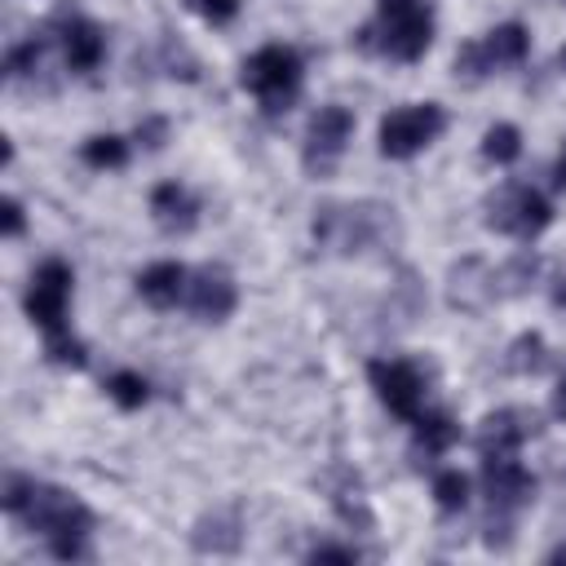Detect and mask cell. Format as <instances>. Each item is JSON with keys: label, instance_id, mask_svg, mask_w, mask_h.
<instances>
[{"label": "cell", "instance_id": "cell-27", "mask_svg": "<svg viewBox=\"0 0 566 566\" xmlns=\"http://www.w3.org/2000/svg\"><path fill=\"white\" fill-rule=\"evenodd\" d=\"M199 18H208V22H230L234 13H239V0H186Z\"/></svg>", "mask_w": 566, "mask_h": 566}, {"label": "cell", "instance_id": "cell-26", "mask_svg": "<svg viewBox=\"0 0 566 566\" xmlns=\"http://www.w3.org/2000/svg\"><path fill=\"white\" fill-rule=\"evenodd\" d=\"M539 349H544V340H539V336H522V340L509 349V354H513V358H509V367H517V371H535V367L544 363V354H539Z\"/></svg>", "mask_w": 566, "mask_h": 566}, {"label": "cell", "instance_id": "cell-31", "mask_svg": "<svg viewBox=\"0 0 566 566\" xmlns=\"http://www.w3.org/2000/svg\"><path fill=\"white\" fill-rule=\"evenodd\" d=\"M557 416L566 420V376H562V385H557Z\"/></svg>", "mask_w": 566, "mask_h": 566}, {"label": "cell", "instance_id": "cell-2", "mask_svg": "<svg viewBox=\"0 0 566 566\" xmlns=\"http://www.w3.org/2000/svg\"><path fill=\"white\" fill-rule=\"evenodd\" d=\"M394 234V208L380 203H327L314 217V239L332 252H363Z\"/></svg>", "mask_w": 566, "mask_h": 566}, {"label": "cell", "instance_id": "cell-32", "mask_svg": "<svg viewBox=\"0 0 566 566\" xmlns=\"http://www.w3.org/2000/svg\"><path fill=\"white\" fill-rule=\"evenodd\" d=\"M557 186H566V150H562V159H557Z\"/></svg>", "mask_w": 566, "mask_h": 566}, {"label": "cell", "instance_id": "cell-23", "mask_svg": "<svg viewBox=\"0 0 566 566\" xmlns=\"http://www.w3.org/2000/svg\"><path fill=\"white\" fill-rule=\"evenodd\" d=\"M106 394L119 402V407H142L146 402V380L142 376H133V371H115L111 380H106Z\"/></svg>", "mask_w": 566, "mask_h": 566}, {"label": "cell", "instance_id": "cell-13", "mask_svg": "<svg viewBox=\"0 0 566 566\" xmlns=\"http://www.w3.org/2000/svg\"><path fill=\"white\" fill-rule=\"evenodd\" d=\"M53 22H62V44H66V62L75 66V71H93L97 62H102V53H106V40H102V31L93 27V22H84L80 13H57Z\"/></svg>", "mask_w": 566, "mask_h": 566}, {"label": "cell", "instance_id": "cell-25", "mask_svg": "<svg viewBox=\"0 0 566 566\" xmlns=\"http://www.w3.org/2000/svg\"><path fill=\"white\" fill-rule=\"evenodd\" d=\"M35 62H40V40H27V44L9 49V62H4V71H9V80H22L27 71H35Z\"/></svg>", "mask_w": 566, "mask_h": 566}, {"label": "cell", "instance_id": "cell-16", "mask_svg": "<svg viewBox=\"0 0 566 566\" xmlns=\"http://www.w3.org/2000/svg\"><path fill=\"white\" fill-rule=\"evenodd\" d=\"M137 292H142L155 310H168V305H177V301L186 296V270H181L177 261H155L150 270H142Z\"/></svg>", "mask_w": 566, "mask_h": 566}, {"label": "cell", "instance_id": "cell-28", "mask_svg": "<svg viewBox=\"0 0 566 566\" xmlns=\"http://www.w3.org/2000/svg\"><path fill=\"white\" fill-rule=\"evenodd\" d=\"M164 137H168V124H164V119H146V124H137V142H146L150 150L164 146Z\"/></svg>", "mask_w": 566, "mask_h": 566}, {"label": "cell", "instance_id": "cell-8", "mask_svg": "<svg viewBox=\"0 0 566 566\" xmlns=\"http://www.w3.org/2000/svg\"><path fill=\"white\" fill-rule=\"evenodd\" d=\"M486 221L513 239H531L548 226V203L531 186H504L500 195L486 199Z\"/></svg>", "mask_w": 566, "mask_h": 566}, {"label": "cell", "instance_id": "cell-12", "mask_svg": "<svg viewBox=\"0 0 566 566\" xmlns=\"http://www.w3.org/2000/svg\"><path fill=\"white\" fill-rule=\"evenodd\" d=\"M535 429H539V416L526 411V407L491 411V416L478 424V451H482V455H509V451H517Z\"/></svg>", "mask_w": 566, "mask_h": 566}, {"label": "cell", "instance_id": "cell-21", "mask_svg": "<svg viewBox=\"0 0 566 566\" xmlns=\"http://www.w3.org/2000/svg\"><path fill=\"white\" fill-rule=\"evenodd\" d=\"M433 495H438V509H447V513L464 509V500H469L464 473H460V469H442V473L433 478Z\"/></svg>", "mask_w": 566, "mask_h": 566}, {"label": "cell", "instance_id": "cell-10", "mask_svg": "<svg viewBox=\"0 0 566 566\" xmlns=\"http://www.w3.org/2000/svg\"><path fill=\"white\" fill-rule=\"evenodd\" d=\"M522 57H526V31L517 22H504V27L486 31L478 44H469L464 53H455V75L478 80L482 71H495V66H509Z\"/></svg>", "mask_w": 566, "mask_h": 566}, {"label": "cell", "instance_id": "cell-6", "mask_svg": "<svg viewBox=\"0 0 566 566\" xmlns=\"http://www.w3.org/2000/svg\"><path fill=\"white\" fill-rule=\"evenodd\" d=\"M442 106L433 102H416V106H398L380 119V150L389 159H407L416 155L420 146H429L438 133H442Z\"/></svg>", "mask_w": 566, "mask_h": 566}, {"label": "cell", "instance_id": "cell-33", "mask_svg": "<svg viewBox=\"0 0 566 566\" xmlns=\"http://www.w3.org/2000/svg\"><path fill=\"white\" fill-rule=\"evenodd\" d=\"M557 301H562V305H566V283H562V287H557Z\"/></svg>", "mask_w": 566, "mask_h": 566}, {"label": "cell", "instance_id": "cell-29", "mask_svg": "<svg viewBox=\"0 0 566 566\" xmlns=\"http://www.w3.org/2000/svg\"><path fill=\"white\" fill-rule=\"evenodd\" d=\"M314 562H354L358 557V548H340V544H318L314 553H310Z\"/></svg>", "mask_w": 566, "mask_h": 566}, {"label": "cell", "instance_id": "cell-11", "mask_svg": "<svg viewBox=\"0 0 566 566\" xmlns=\"http://www.w3.org/2000/svg\"><path fill=\"white\" fill-rule=\"evenodd\" d=\"M349 133H354V115L345 106H318V115L310 119V133H305V168L327 172L340 159Z\"/></svg>", "mask_w": 566, "mask_h": 566}, {"label": "cell", "instance_id": "cell-3", "mask_svg": "<svg viewBox=\"0 0 566 566\" xmlns=\"http://www.w3.org/2000/svg\"><path fill=\"white\" fill-rule=\"evenodd\" d=\"M380 35L371 49L398 57V62H416L424 49H429V35H433V18L420 0H380V22L363 31V40Z\"/></svg>", "mask_w": 566, "mask_h": 566}, {"label": "cell", "instance_id": "cell-34", "mask_svg": "<svg viewBox=\"0 0 566 566\" xmlns=\"http://www.w3.org/2000/svg\"><path fill=\"white\" fill-rule=\"evenodd\" d=\"M562 66H566V49H562Z\"/></svg>", "mask_w": 566, "mask_h": 566}, {"label": "cell", "instance_id": "cell-19", "mask_svg": "<svg viewBox=\"0 0 566 566\" xmlns=\"http://www.w3.org/2000/svg\"><path fill=\"white\" fill-rule=\"evenodd\" d=\"M416 438L424 442L429 455H438V451H447V447L460 438V429H455L447 416H424V411H420V416H416Z\"/></svg>", "mask_w": 566, "mask_h": 566}, {"label": "cell", "instance_id": "cell-14", "mask_svg": "<svg viewBox=\"0 0 566 566\" xmlns=\"http://www.w3.org/2000/svg\"><path fill=\"white\" fill-rule=\"evenodd\" d=\"M186 296H190V310L199 318H226L234 310V283L221 270H199L186 283Z\"/></svg>", "mask_w": 566, "mask_h": 566}, {"label": "cell", "instance_id": "cell-1", "mask_svg": "<svg viewBox=\"0 0 566 566\" xmlns=\"http://www.w3.org/2000/svg\"><path fill=\"white\" fill-rule=\"evenodd\" d=\"M4 509H9L13 517H22L31 531H40L53 557H62V562L84 557L93 517H88V509H84L75 495H66L62 486L31 482V478H18V473H13V478L4 482Z\"/></svg>", "mask_w": 566, "mask_h": 566}, {"label": "cell", "instance_id": "cell-18", "mask_svg": "<svg viewBox=\"0 0 566 566\" xmlns=\"http://www.w3.org/2000/svg\"><path fill=\"white\" fill-rule=\"evenodd\" d=\"M195 548L199 553H230V548H239L234 517H203L199 531H195Z\"/></svg>", "mask_w": 566, "mask_h": 566}, {"label": "cell", "instance_id": "cell-20", "mask_svg": "<svg viewBox=\"0 0 566 566\" xmlns=\"http://www.w3.org/2000/svg\"><path fill=\"white\" fill-rule=\"evenodd\" d=\"M517 150H522V133H517L513 124H495V128H486V137H482V155H486V159H495V164H513Z\"/></svg>", "mask_w": 566, "mask_h": 566}, {"label": "cell", "instance_id": "cell-7", "mask_svg": "<svg viewBox=\"0 0 566 566\" xmlns=\"http://www.w3.org/2000/svg\"><path fill=\"white\" fill-rule=\"evenodd\" d=\"M66 301H71V265L66 261H44L31 274V287H27L31 323H40L44 336L66 332Z\"/></svg>", "mask_w": 566, "mask_h": 566}, {"label": "cell", "instance_id": "cell-24", "mask_svg": "<svg viewBox=\"0 0 566 566\" xmlns=\"http://www.w3.org/2000/svg\"><path fill=\"white\" fill-rule=\"evenodd\" d=\"M44 349H49V358H53V363H71V367H80V363H84V345H80L71 332L44 336Z\"/></svg>", "mask_w": 566, "mask_h": 566}, {"label": "cell", "instance_id": "cell-17", "mask_svg": "<svg viewBox=\"0 0 566 566\" xmlns=\"http://www.w3.org/2000/svg\"><path fill=\"white\" fill-rule=\"evenodd\" d=\"M150 212H155V221H159L164 230H177V234H186V230L195 226V217H199L195 199H190L177 181H164V186L150 195Z\"/></svg>", "mask_w": 566, "mask_h": 566}, {"label": "cell", "instance_id": "cell-5", "mask_svg": "<svg viewBox=\"0 0 566 566\" xmlns=\"http://www.w3.org/2000/svg\"><path fill=\"white\" fill-rule=\"evenodd\" d=\"M482 482H486V500H491V531L500 526V544H504L513 513L522 504H531V495H535V478L517 460H509V455H486Z\"/></svg>", "mask_w": 566, "mask_h": 566}, {"label": "cell", "instance_id": "cell-4", "mask_svg": "<svg viewBox=\"0 0 566 566\" xmlns=\"http://www.w3.org/2000/svg\"><path fill=\"white\" fill-rule=\"evenodd\" d=\"M296 84H301V57L283 44H265L243 62V88H252L265 111H283L296 97Z\"/></svg>", "mask_w": 566, "mask_h": 566}, {"label": "cell", "instance_id": "cell-9", "mask_svg": "<svg viewBox=\"0 0 566 566\" xmlns=\"http://www.w3.org/2000/svg\"><path fill=\"white\" fill-rule=\"evenodd\" d=\"M367 376H371L380 402L394 416H402V420H416L420 416V407H424V380H420V371L411 363H402V358H376L367 367Z\"/></svg>", "mask_w": 566, "mask_h": 566}, {"label": "cell", "instance_id": "cell-30", "mask_svg": "<svg viewBox=\"0 0 566 566\" xmlns=\"http://www.w3.org/2000/svg\"><path fill=\"white\" fill-rule=\"evenodd\" d=\"M4 234H22V203L18 199L4 203Z\"/></svg>", "mask_w": 566, "mask_h": 566}, {"label": "cell", "instance_id": "cell-22", "mask_svg": "<svg viewBox=\"0 0 566 566\" xmlns=\"http://www.w3.org/2000/svg\"><path fill=\"white\" fill-rule=\"evenodd\" d=\"M124 155H128V150H124V142H119V137H111V133H106V137H88V142H84V164H93V168H119V164H124Z\"/></svg>", "mask_w": 566, "mask_h": 566}, {"label": "cell", "instance_id": "cell-15", "mask_svg": "<svg viewBox=\"0 0 566 566\" xmlns=\"http://www.w3.org/2000/svg\"><path fill=\"white\" fill-rule=\"evenodd\" d=\"M495 292H500V279H495V270H486L482 261H460V265L451 270V301H455V305L482 310Z\"/></svg>", "mask_w": 566, "mask_h": 566}]
</instances>
